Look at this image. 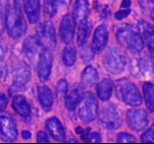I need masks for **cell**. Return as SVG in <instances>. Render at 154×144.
Instances as JSON below:
<instances>
[{
	"mask_svg": "<svg viewBox=\"0 0 154 144\" xmlns=\"http://www.w3.org/2000/svg\"><path fill=\"white\" fill-rule=\"evenodd\" d=\"M102 141V137H101L99 132H91L88 142H101Z\"/></svg>",
	"mask_w": 154,
	"mask_h": 144,
	"instance_id": "d590c367",
	"label": "cell"
},
{
	"mask_svg": "<svg viewBox=\"0 0 154 144\" xmlns=\"http://www.w3.org/2000/svg\"><path fill=\"white\" fill-rule=\"evenodd\" d=\"M37 36L40 38L45 48L51 50L55 45V31L54 27L48 21L41 23L37 28Z\"/></svg>",
	"mask_w": 154,
	"mask_h": 144,
	"instance_id": "52a82bcc",
	"label": "cell"
},
{
	"mask_svg": "<svg viewBox=\"0 0 154 144\" xmlns=\"http://www.w3.org/2000/svg\"><path fill=\"white\" fill-rule=\"evenodd\" d=\"M75 23L76 21L73 15L66 14L63 16L59 26V36L63 43L69 44L72 41L75 33Z\"/></svg>",
	"mask_w": 154,
	"mask_h": 144,
	"instance_id": "8fae6325",
	"label": "cell"
},
{
	"mask_svg": "<svg viewBox=\"0 0 154 144\" xmlns=\"http://www.w3.org/2000/svg\"><path fill=\"white\" fill-rule=\"evenodd\" d=\"M98 80V73L95 67L93 66H87V67L83 70L81 74V83L83 86L90 87L94 85Z\"/></svg>",
	"mask_w": 154,
	"mask_h": 144,
	"instance_id": "603a6c76",
	"label": "cell"
},
{
	"mask_svg": "<svg viewBox=\"0 0 154 144\" xmlns=\"http://www.w3.org/2000/svg\"><path fill=\"white\" fill-rule=\"evenodd\" d=\"M38 97L41 106L45 112H50L54 105V95L48 86L42 85L38 88Z\"/></svg>",
	"mask_w": 154,
	"mask_h": 144,
	"instance_id": "9a60e30c",
	"label": "cell"
},
{
	"mask_svg": "<svg viewBox=\"0 0 154 144\" xmlns=\"http://www.w3.org/2000/svg\"><path fill=\"white\" fill-rule=\"evenodd\" d=\"M127 122L132 130L140 131L148 124V118L145 111L141 109H132L127 113Z\"/></svg>",
	"mask_w": 154,
	"mask_h": 144,
	"instance_id": "9c48e42d",
	"label": "cell"
},
{
	"mask_svg": "<svg viewBox=\"0 0 154 144\" xmlns=\"http://www.w3.org/2000/svg\"><path fill=\"white\" fill-rule=\"evenodd\" d=\"M37 141L40 143H45L48 142V137L47 133L44 131H38L37 133Z\"/></svg>",
	"mask_w": 154,
	"mask_h": 144,
	"instance_id": "e575fe53",
	"label": "cell"
},
{
	"mask_svg": "<svg viewBox=\"0 0 154 144\" xmlns=\"http://www.w3.org/2000/svg\"><path fill=\"white\" fill-rule=\"evenodd\" d=\"M138 66H139V69L141 70V72L144 73L145 75H149L150 73L153 71V67H152L151 62H150L149 60H146V59H144V58L139 59Z\"/></svg>",
	"mask_w": 154,
	"mask_h": 144,
	"instance_id": "f546056e",
	"label": "cell"
},
{
	"mask_svg": "<svg viewBox=\"0 0 154 144\" xmlns=\"http://www.w3.org/2000/svg\"><path fill=\"white\" fill-rule=\"evenodd\" d=\"M151 16H152V19L154 20V10L152 11V13H151Z\"/></svg>",
	"mask_w": 154,
	"mask_h": 144,
	"instance_id": "ee69618b",
	"label": "cell"
},
{
	"mask_svg": "<svg viewBox=\"0 0 154 144\" xmlns=\"http://www.w3.org/2000/svg\"><path fill=\"white\" fill-rule=\"evenodd\" d=\"M24 3H25V0H14V7L21 10V8L24 7Z\"/></svg>",
	"mask_w": 154,
	"mask_h": 144,
	"instance_id": "f35d334b",
	"label": "cell"
},
{
	"mask_svg": "<svg viewBox=\"0 0 154 144\" xmlns=\"http://www.w3.org/2000/svg\"><path fill=\"white\" fill-rule=\"evenodd\" d=\"M5 28L8 35L12 38H19L24 36L27 30V25L25 19L21 13V10L16 7L10 8L6 15L5 19Z\"/></svg>",
	"mask_w": 154,
	"mask_h": 144,
	"instance_id": "3957f363",
	"label": "cell"
},
{
	"mask_svg": "<svg viewBox=\"0 0 154 144\" xmlns=\"http://www.w3.org/2000/svg\"><path fill=\"white\" fill-rule=\"evenodd\" d=\"M83 95L79 88H74L65 96V105L68 111H74L76 107L80 104Z\"/></svg>",
	"mask_w": 154,
	"mask_h": 144,
	"instance_id": "7402d4cb",
	"label": "cell"
},
{
	"mask_svg": "<svg viewBox=\"0 0 154 144\" xmlns=\"http://www.w3.org/2000/svg\"><path fill=\"white\" fill-rule=\"evenodd\" d=\"M0 128H1V137L4 141L14 142L17 139V127L15 121L7 115H2L0 118Z\"/></svg>",
	"mask_w": 154,
	"mask_h": 144,
	"instance_id": "30bf717a",
	"label": "cell"
},
{
	"mask_svg": "<svg viewBox=\"0 0 154 144\" xmlns=\"http://www.w3.org/2000/svg\"><path fill=\"white\" fill-rule=\"evenodd\" d=\"M116 94L119 100L124 102L128 106L135 107L141 104L142 99L137 87L128 79H121L117 83Z\"/></svg>",
	"mask_w": 154,
	"mask_h": 144,
	"instance_id": "7a4b0ae2",
	"label": "cell"
},
{
	"mask_svg": "<svg viewBox=\"0 0 154 144\" xmlns=\"http://www.w3.org/2000/svg\"><path fill=\"white\" fill-rule=\"evenodd\" d=\"M94 48L92 45H89L87 44H84L81 47V51H80V55L84 61H90L92 60L94 57Z\"/></svg>",
	"mask_w": 154,
	"mask_h": 144,
	"instance_id": "83f0119b",
	"label": "cell"
},
{
	"mask_svg": "<svg viewBox=\"0 0 154 144\" xmlns=\"http://www.w3.org/2000/svg\"><path fill=\"white\" fill-rule=\"evenodd\" d=\"M40 1L38 0H25L24 3V10L28 17L30 23L36 24L38 22L40 18Z\"/></svg>",
	"mask_w": 154,
	"mask_h": 144,
	"instance_id": "2e32d148",
	"label": "cell"
},
{
	"mask_svg": "<svg viewBox=\"0 0 154 144\" xmlns=\"http://www.w3.org/2000/svg\"><path fill=\"white\" fill-rule=\"evenodd\" d=\"M12 108L17 114L23 118H28L31 115V107L26 98L22 95L15 96L12 101Z\"/></svg>",
	"mask_w": 154,
	"mask_h": 144,
	"instance_id": "ac0fdd59",
	"label": "cell"
},
{
	"mask_svg": "<svg viewBox=\"0 0 154 144\" xmlns=\"http://www.w3.org/2000/svg\"><path fill=\"white\" fill-rule=\"evenodd\" d=\"M108 38H109V32H108L106 25H101L94 32L92 47L95 51H101L107 45Z\"/></svg>",
	"mask_w": 154,
	"mask_h": 144,
	"instance_id": "5bb4252c",
	"label": "cell"
},
{
	"mask_svg": "<svg viewBox=\"0 0 154 144\" xmlns=\"http://www.w3.org/2000/svg\"><path fill=\"white\" fill-rule=\"evenodd\" d=\"M57 0H44V11L48 16L54 17L57 11Z\"/></svg>",
	"mask_w": 154,
	"mask_h": 144,
	"instance_id": "4316f807",
	"label": "cell"
},
{
	"mask_svg": "<svg viewBox=\"0 0 154 144\" xmlns=\"http://www.w3.org/2000/svg\"><path fill=\"white\" fill-rule=\"evenodd\" d=\"M52 57L51 50L44 48L38 57V64H37V72L38 78L42 82H45L48 80L51 71L52 65Z\"/></svg>",
	"mask_w": 154,
	"mask_h": 144,
	"instance_id": "8992f818",
	"label": "cell"
},
{
	"mask_svg": "<svg viewBox=\"0 0 154 144\" xmlns=\"http://www.w3.org/2000/svg\"><path fill=\"white\" fill-rule=\"evenodd\" d=\"M9 0H1V16H2V24H5L6 15L9 11V6H8Z\"/></svg>",
	"mask_w": 154,
	"mask_h": 144,
	"instance_id": "d6a6232c",
	"label": "cell"
},
{
	"mask_svg": "<svg viewBox=\"0 0 154 144\" xmlns=\"http://www.w3.org/2000/svg\"><path fill=\"white\" fill-rule=\"evenodd\" d=\"M150 1H151L152 3H154V0H150Z\"/></svg>",
	"mask_w": 154,
	"mask_h": 144,
	"instance_id": "f6af8a7d",
	"label": "cell"
},
{
	"mask_svg": "<svg viewBox=\"0 0 154 144\" xmlns=\"http://www.w3.org/2000/svg\"><path fill=\"white\" fill-rule=\"evenodd\" d=\"M89 136H90V128H86L85 130H83L81 133V139L84 140V141L88 142V139H89Z\"/></svg>",
	"mask_w": 154,
	"mask_h": 144,
	"instance_id": "8d00e7d4",
	"label": "cell"
},
{
	"mask_svg": "<svg viewBox=\"0 0 154 144\" xmlns=\"http://www.w3.org/2000/svg\"><path fill=\"white\" fill-rule=\"evenodd\" d=\"M141 142H154V124L140 136Z\"/></svg>",
	"mask_w": 154,
	"mask_h": 144,
	"instance_id": "1f68e13d",
	"label": "cell"
},
{
	"mask_svg": "<svg viewBox=\"0 0 154 144\" xmlns=\"http://www.w3.org/2000/svg\"><path fill=\"white\" fill-rule=\"evenodd\" d=\"M131 5V0H122V4H121V7L122 8H128L129 6Z\"/></svg>",
	"mask_w": 154,
	"mask_h": 144,
	"instance_id": "ab89813d",
	"label": "cell"
},
{
	"mask_svg": "<svg viewBox=\"0 0 154 144\" xmlns=\"http://www.w3.org/2000/svg\"><path fill=\"white\" fill-rule=\"evenodd\" d=\"M100 121L105 127L112 130L119 128L122 124L121 115L114 105H109L104 108V110L101 112Z\"/></svg>",
	"mask_w": 154,
	"mask_h": 144,
	"instance_id": "ba28073f",
	"label": "cell"
},
{
	"mask_svg": "<svg viewBox=\"0 0 154 144\" xmlns=\"http://www.w3.org/2000/svg\"><path fill=\"white\" fill-rule=\"evenodd\" d=\"M44 47L42 44L40 38L38 36H30L28 37L23 44V51L24 54L29 58L34 59L35 57H38V55L44 50Z\"/></svg>",
	"mask_w": 154,
	"mask_h": 144,
	"instance_id": "7c38bea8",
	"label": "cell"
},
{
	"mask_svg": "<svg viewBox=\"0 0 154 144\" xmlns=\"http://www.w3.org/2000/svg\"><path fill=\"white\" fill-rule=\"evenodd\" d=\"M116 37L119 44L132 54H139L143 48V40L138 32L134 31L129 25H122L117 30Z\"/></svg>",
	"mask_w": 154,
	"mask_h": 144,
	"instance_id": "6da1fadb",
	"label": "cell"
},
{
	"mask_svg": "<svg viewBox=\"0 0 154 144\" xmlns=\"http://www.w3.org/2000/svg\"><path fill=\"white\" fill-rule=\"evenodd\" d=\"M71 0H57L58 6H63V7H67V5L70 3Z\"/></svg>",
	"mask_w": 154,
	"mask_h": 144,
	"instance_id": "60d3db41",
	"label": "cell"
},
{
	"mask_svg": "<svg viewBox=\"0 0 154 144\" xmlns=\"http://www.w3.org/2000/svg\"><path fill=\"white\" fill-rule=\"evenodd\" d=\"M114 84L112 80L109 78L104 79L97 85V95L99 99L103 102H107L110 100V98L113 93Z\"/></svg>",
	"mask_w": 154,
	"mask_h": 144,
	"instance_id": "44dd1931",
	"label": "cell"
},
{
	"mask_svg": "<svg viewBox=\"0 0 154 144\" xmlns=\"http://www.w3.org/2000/svg\"><path fill=\"white\" fill-rule=\"evenodd\" d=\"M76 60V50L72 45H66L62 52V61L66 66H72Z\"/></svg>",
	"mask_w": 154,
	"mask_h": 144,
	"instance_id": "484cf974",
	"label": "cell"
},
{
	"mask_svg": "<svg viewBox=\"0 0 154 144\" xmlns=\"http://www.w3.org/2000/svg\"><path fill=\"white\" fill-rule=\"evenodd\" d=\"M31 132L30 131H28V130H24V131H22V137L24 138V139H29V138H31Z\"/></svg>",
	"mask_w": 154,
	"mask_h": 144,
	"instance_id": "b9f144b4",
	"label": "cell"
},
{
	"mask_svg": "<svg viewBox=\"0 0 154 144\" xmlns=\"http://www.w3.org/2000/svg\"><path fill=\"white\" fill-rule=\"evenodd\" d=\"M7 104H8V99H7V97L4 94L1 93V111H4Z\"/></svg>",
	"mask_w": 154,
	"mask_h": 144,
	"instance_id": "74e56055",
	"label": "cell"
},
{
	"mask_svg": "<svg viewBox=\"0 0 154 144\" xmlns=\"http://www.w3.org/2000/svg\"><path fill=\"white\" fill-rule=\"evenodd\" d=\"M89 14L88 0H75L73 6V17L77 23L86 20Z\"/></svg>",
	"mask_w": 154,
	"mask_h": 144,
	"instance_id": "ffe728a7",
	"label": "cell"
},
{
	"mask_svg": "<svg viewBox=\"0 0 154 144\" xmlns=\"http://www.w3.org/2000/svg\"><path fill=\"white\" fill-rule=\"evenodd\" d=\"M139 30H140L144 41L149 51L154 54V26L146 21H139L138 23Z\"/></svg>",
	"mask_w": 154,
	"mask_h": 144,
	"instance_id": "e0dca14e",
	"label": "cell"
},
{
	"mask_svg": "<svg viewBox=\"0 0 154 144\" xmlns=\"http://www.w3.org/2000/svg\"><path fill=\"white\" fill-rule=\"evenodd\" d=\"M91 32V24L88 20H84L81 23H79L78 34H77V44L80 47H82L84 44H86V41L88 38Z\"/></svg>",
	"mask_w": 154,
	"mask_h": 144,
	"instance_id": "cb8c5ba5",
	"label": "cell"
},
{
	"mask_svg": "<svg viewBox=\"0 0 154 144\" xmlns=\"http://www.w3.org/2000/svg\"><path fill=\"white\" fill-rule=\"evenodd\" d=\"M31 78V73L29 67L25 63H20L13 69V81L16 84L24 85Z\"/></svg>",
	"mask_w": 154,
	"mask_h": 144,
	"instance_id": "d6986e66",
	"label": "cell"
},
{
	"mask_svg": "<svg viewBox=\"0 0 154 144\" xmlns=\"http://www.w3.org/2000/svg\"><path fill=\"white\" fill-rule=\"evenodd\" d=\"M129 13H131V10L125 8V10H121V11H118L117 13H116L115 18L117 20H122L125 18H127V17L129 15Z\"/></svg>",
	"mask_w": 154,
	"mask_h": 144,
	"instance_id": "836d02e7",
	"label": "cell"
},
{
	"mask_svg": "<svg viewBox=\"0 0 154 144\" xmlns=\"http://www.w3.org/2000/svg\"><path fill=\"white\" fill-rule=\"evenodd\" d=\"M104 65L110 73L119 75L124 72L125 67V58L117 48L110 47L104 55Z\"/></svg>",
	"mask_w": 154,
	"mask_h": 144,
	"instance_id": "5b68a950",
	"label": "cell"
},
{
	"mask_svg": "<svg viewBox=\"0 0 154 144\" xmlns=\"http://www.w3.org/2000/svg\"><path fill=\"white\" fill-rule=\"evenodd\" d=\"M45 129L57 141H62L65 137L64 127L57 117H51L45 121Z\"/></svg>",
	"mask_w": 154,
	"mask_h": 144,
	"instance_id": "4fadbf2b",
	"label": "cell"
},
{
	"mask_svg": "<svg viewBox=\"0 0 154 144\" xmlns=\"http://www.w3.org/2000/svg\"><path fill=\"white\" fill-rule=\"evenodd\" d=\"M98 114V103L95 96L91 92L83 94L78 111L79 118L84 124H89L95 119Z\"/></svg>",
	"mask_w": 154,
	"mask_h": 144,
	"instance_id": "277c9868",
	"label": "cell"
},
{
	"mask_svg": "<svg viewBox=\"0 0 154 144\" xmlns=\"http://www.w3.org/2000/svg\"><path fill=\"white\" fill-rule=\"evenodd\" d=\"M75 131H76V133H78V134H81L82 131H83V129L80 127V126H77V127L75 128Z\"/></svg>",
	"mask_w": 154,
	"mask_h": 144,
	"instance_id": "7bdbcfd3",
	"label": "cell"
},
{
	"mask_svg": "<svg viewBox=\"0 0 154 144\" xmlns=\"http://www.w3.org/2000/svg\"><path fill=\"white\" fill-rule=\"evenodd\" d=\"M134 136H132V134H129L128 132H120L118 133L117 135V142H121V143H124V142H134Z\"/></svg>",
	"mask_w": 154,
	"mask_h": 144,
	"instance_id": "4dcf8cb0",
	"label": "cell"
},
{
	"mask_svg": "<svg viewBox=\"0 0 154 144\" xmlns=\"http://www.w3.org/2000/svg\"><path fill=\"white\" fill-rule=\"evenodd\" d=\"M55 93H57L58 99H62L66 96V94L68 93V84L66 80L61 79L57 82V87H55Z\"/></svg>",
	"mask_w": 154,
	"mask_h": 144,
	"instance_id": "f1b7e54d",
	"label": "cell"
},
{
	"mask_svg": "<svg viewBox=\"0 0 154 144\" xmlns=\"http://www.w3.org/2000/svg\"><path fill=\"white\" fill-rule=\"evenodd\" d=\"M143 96H144L146 107L150 112H154V85L146 82L143 85Z\"/></svg>",
	"mask_w": 154,
	"mask_h": 144,
	"instance_id": "d4e9b609",
	"label": "cell"
}]
</instances>
